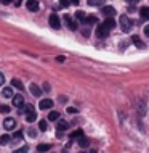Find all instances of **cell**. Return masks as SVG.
Instances as JSON below:
<instances>
[{
    "instance_id": "obj_34",
    "label": "cell",
    "mask_w": 149,
    "mask_h": 153,
    "mask_svg": "<svg viewBox=\"0 0 149 153\" xmlns=\"http://www.w3.org/2000/svg\"><path fill=\"white\" fill-rule=\"evenodd\" d=\"M29 135H31V137H35V135H37V132H35L34 129H29Z\"/></svg>"
},
{
    "instance_id": "obj_37",
    "label": "cell",
    "mask_w": 149,
    "mask_h": 153,
    "mask_svg": "<svg viewBox=\"0 0 149 153\" xmlns=\"http://www.w3.org/2000/svg\"><path fill=\"white\" fill-rule=\"evenodd\" d=\"M61 7H69V2H64L63 0V2H61Z\"/></svg>"
},
{
    "instance_id": "obj_33",
    "label": "cell",
    "mask_w": 149,
    "mask_h": 153,
    "mask_svg": "<svg viewBox=\"0 0 149 153\" xmlns=\"http://www.w3.org/2000/svg\"><path fill=\"white\" fill-rule=\"evenodd\" d=\"M88 5H103V2H95V0H90Z\"/></svg>"
},
{
    "instance_id": "obj_31",
    "label": "cell",
    "mask_w": 149,
    "mask_h": 153,
    "mask_svg": "<svg viewBox=\"0 0 149 153\" xmlns=\"http://www.w3.org/2000/svg\"><path fill=\"white\" fill-rule=\"evenodd\" d=\"M64 60H66V56H63V55L56 56V61H58V63H64Z\"/></svg>"
},
{
    "instance_id": "obj_23",
    "label": "cell",
    "mask_w": 149,
    "mask_h": 153,
    "mask_svg": "<svg viewBox=\"0 0 149 153\" xmlns=\"http://www.w3.org/2000/svg\"><path fill=\"white\" fill-rule=\"evenodd\" d=\"M37 119V114H35V111H32V113H29L27 116H26V121L27 123H34Z\"/></svg>"
},
{
    "instance_id": "obj_13",
    "label": "cell",
    "mask_w": 149,
    "mask_h": 153,
    "mask_svg": "<svg viewBox=\"0 0 149 153\" xmlns=\"http://www.w3.org/2000/svg\"><path fill=\"white\" fill-rule=\"evenodd\" d=\"M103 24H104V26L107 27V29H114V27H115V21H114V19L112 18H106V21H103Z\"/></svg>"
},
{
    "instance_id": "obj_19",
    "label": "cell",
    "mask_w": 149,
    "mask_h": 153,
    "mask_svg": "<svg viewBox=\"0 0 149 153\" xmlns=\"http://www.w3.org/2000/svg\"><path fill=\"white\" fill-rule=\"evenodd\" d=\"M37 150L39 152H48V150H51V145H50V143H40L39 147H37Z\"/></svg>"
},
{
    "instance_id": "obj_30",
    "label": "cell",
    "mask_w": 149,
    "mask_h": 153,
    "mask_svg": "<svg viewBox=\"0 0 149 153\" xmlns=\"http://www.w3.org/2000/svg\"><path fill=\"white\" fill-rule=\"evenodd\" d=\"M39 129L40 131H47V121H40L39 123Z\"/></svg>"
},
{
    "instance_id": "obj_1",
    "label": "cell",
    "mask_w": 149,
    "mask_h": 153,
    "mask_svg": "<svg viewBox=\"0 0 149 153\" xmlns=\"http://www.w3.org/2000/svg\"><path fill=\"white\" fill-rule=\"evenodd\" d=\"M131 26H133L131 19L128 18V16L122 15V16H120V29H122V32H128V31L131 29Z\"/></svg>"
},
{
    "instance_id": "obj_6",
    "label": "cell",
    "mask_w": 149,
    "mask_h": 153,
    "mask_svg": "<svg viewBox=\"0 0 149 153\" xmlns=\"http://www.w3.org/2000/svg\"><path fill=\"white\" fill-rule=\"evenodd\" d=\"M64 21H66V24H68V27H69L71 31H76V29H77V23L74 21V19H72L69 15L64 16Z\"/></svg>"
},
{
    "instance_id": "obj_29",
    "label": "cell",
    "mask_w": 149,
    "mask_h": 153,
    "mask_svg": "<svg viewBox=\"0 0 149 153\" xmlns=\"http://www.w3.org/2000/svg\"><path fill=\"white\" fill-rule=\"evenodd\" d=\"M23 110L29 114V113H32V111H34V106H32V105H26V106H23Z\"/></svg>"
},
{
    "instance_id": "obj_15",
    "label": "cell",
    "mask_w": 149,
    "mask_h": 153,
    "mask_svg": "<svg viewBox=\"0 0 149 153\" xmlns=\"http://www.w3.org/2000/svg\"><path fill=\"white\" fill-rule=\"evenodd\" d=\"M82 135H84V131H82V129H77V131H74V132H72L69 139H71V142H72V140H76V139L79 140V139L82 137Z\"/></svg>"
},
{
    "instance_id": "obj_7",
    "label": "cell",
    "mask_w": 149,
    "mask_h": 153,
    "mask_svg": "<svg viewBox=\"0 0 149 153\" xmlns=\"http://www.w3.org/2000/svg\"><path fill=\"white\" fill-rule=\"evenodd\" d=\"M39 106H40V110H50L53 106V100H51V98H43V100L40 102Z\"/></svg>"
},
{
    "instance_id": "obj_11",
    "label": "cell",
    "mask_w": 149,
    "mask_h": 153,
    "mask_svg": "<svg viewBox=\"0 0 149 153\" xmlns=\"http://www.w3.org/2000/svg\"><path fill=\"white\" fill-rule=\"evenodd\" d=\"M69 127V123L68 121H58V124H56V129H58V132H63V131H66Z\"/></svg>"
},
{
    "instance_id": "obj_38",
    "label": "cell",
    "mask_w": 149,
    "mask_h": 153,
    "mask_svg": "<svg viewBox=\"0 0 149 153\" xmlns=\"http://www.w3.org/2000/svg\"><path fill=\"white\" fill-rule=\"evenodd\" d=\"M66 100H68L66 97H59V102H61V103H66Z\"/></svg>"
},
{
    "instance_id": "obj_36",
    "label": "cell",
    "mask_w": 149,
    "mask_h": 153,
    "mask_svg": "<svg viewBox=\"0 0 149 153\" xmlns=\"http://www.w3.org/2000/svg\"><path fill=\"white\" fill-rule=\"evenodd\" d=\"M144 34L149 37V24H146V26H144Z\"/></svg>"
},
{
    "instance_id": "obj_27",
    "label": "cell",
    "mask_w": 149,
    "mask_h": 153,
    "mask_svg": "<svg viewBox=\"0 0 149 153\" xmlns=\"http://www.w3.org/2000/svg\"><path fill=\"white\" fill-rule=\"evenodd\" d=\"M76 18H77V19H82V23H84V19L87 18V16H85L84 11H80V10H79L77 13H76Z\"/></svg>"
},
{
    "instance_id": "obj_3",
    "label": "cell",
    "mask_w": 149,
    "mask_h": 153,
    "mask_svg": "<svg viewBox=\"0 0 149 153\" xmlns=\"http://www.w3.org/2000/svg\"><path fill=\"white\" fill-rule=\"evenodd\" d=\"M48 21H50V26H51L53 29H59L61 27V21H59V18H58V15H55V13L50 16Z\"/></svg>"
},
{
    "instance_id": "obj_22",
    "label": "cell",
    "mask_w": 149,
    "mask_h": 153,
    "mask_svg": "<svg viewBox=\"0 0 149 153\" xmlns=\"http://www.w3.org/2000/svg\"><path fill=\"white\" fill-rule=\"evenodd\" d=\"M48 119L50 121H56V119H59V113H58V111H50Z\"/></svg>"
},
{
    "instance_id": "obj_16",
    "label": "cell",
    "mask_w": 149,
    "mask_h": 153,
    "mask_svg": "<svg viewBox=\"0 0 149 153\" xmlns=\"http://www.w3.org/2000/svg\"><path fill=\"white\" fill-rule=\"evenodd\" d=\"M131 40H133V44H135L138 48H144V42H143L141 39H139L138 36H133V37H131Z\"/></svg>"
},
{
    "instance_id": "obj_28",
    "label": "cell",
    "mask_w": 149,
    "mask_h": 153,
    "mask_svg": "<svg viewBox=\"0 0 149 153\" xmlns=\"http://www.w3.org/2000/svg\"><path fill=\"white\" fill-rule=\"evenodd\" d=\"M138 106H139V114H144V102L138 100Z\"/></svg>"
},
{
    "instance_id": "obj_18",
    "label": "cell",
    "mask_w": 149,
    "mask_h": 153,
    "mask_svg": "<svg viewBox=\"0 0 149 153\" xmlns=\"http://www.w3.org/2000/svg\"><path fill=\"white\" fill-rule=\"evenodd\" d=\"M11 85H13L15 89H18V90H23V89H24L23 82L19 81V79H11Z\"/></svg>"
},
{
    "instance_id": "obj_20",
    "label": "cell",
    "mask_w": 149,
    "mask_h": 153,
    "mask_svg": "<svg viewBox=\"0 0 149 153\" xmlns=\"http://www.w3.org/2000/svg\"><path fill=\"white\" fill-rule=\"evenodd\" d=\"M11 140V137L8 134H3V135H0V143H2V145H7L8 142H10Z\"/></svg>"
},
{
    "instance_id": "obj_4",
    "label": "cell",
    "mask_w": 149,
    "mask_h": 153,
    "mask_svg": "<svg viewBox=\"0 0 149 153\" xmlns=\"http://www.w3.org/2000/svg\"><path fill=\"white\" fill-rule=\"evenodd\" d=\"M11 100H13V106H16V108H23V106H24V98H23V95H15Z\"/></svg>"
},
{
    "instance_id": "obj_17",
    "label": "cell",
    "mask_w": 149,
    "mask_h": 153,
    "mask_svg": "<svg viewBox=\"0 0 149 153\" xmlns=\"http://www.w3.org/2000/svg\"><path fill=\"white\" fill-rule=\"evenodd\" d=\"M79 145H80L82 148H87V147H88V145H90V140H88V139H87V137H85V135H82V137H80V139H79Z\"/></svg>"
},
{
    "instance_id": "obj_14",
    "label": "cell",
    "mask_w": 149,
    "mask_h": 153,
    "mask_svg": "<svg viewBox=\"0 0 149 153\" xmlns=\"http://www.w3.org/2000/svg\"><path fill=\"white\" fill-rule=\"evenodd\" d=\"M2 95L5 98H13L15 97V95H13V89H11V87H5L2 90Z\"/></svg>"
},
{
    "instance_id": "obj_32",
    "label": "cell",
    "mask_w": 149,
    "mask_h": 153,
    "mask_svg": "<svg viewBox=\"0 0 149 153\" xmlns=\"http://www.w3.org/2000/svg\"><path fill=\"white\" fill-rule=\"evenodd\" d=\"M68 113H69V114H74V113H77V110L72 108V106H69V108H68Z\"/></svg>"
},
{
    "instance_id": "obj_2",
    "label": "cell",
    "mask_w": 149,
    "mask_h": 153,
    "mask_svg": "<svg viewBox=\"0 0 149 153\" xmlns=\"http://www.w3.org/2000/svg\"><path fill=\"white\" fill-rule=\"evenodd\" d=\"M107 34H109V29L104 26V24H99V26L96 27V36L99 37V39H104V37H107Z\"/></svg>"
},
{
    "instance_id": "obj_8",
    "label": "cell",
    "mask_w": 149,
    "mask_h": 153,
    "mask_svg": "<svg viewBox=\"0 0 149 153\" xmlns=\"http://www.w3.org/2000/svg\"><path fill=\"white\" fill-rule=\"evenodd\" d=\"M29 90H31V94L34 95V97H40V95H42V89L37 84H31L29 85Z\"/></svg>"
},
{
    "instance_id": "obj_24",
    "label": "cell",
    "mask_w": 149,
    "mask_h": 153,
    "mask_svg": "<svg viewBox=\"0 0 149 153\" xmlns=\"http://www.w3.org/2000/svg\"><path fill=\"white\" fill-rule=\"evenodd\" d=\"M95 21H96V16H87V18L84 19L85 24H93Z\"/></svg>"
},
{
    "instance_id": "obj_21",
    "label": "cell",
    "mask_w": 149,
    "mask_h": 153,
    "mask_svg": "<svg viewBox=\"0 0 149 153\" xmlns=\"http://www.w3.org/2000/svg\"><path fill=\"white\" fill-rule=\"evenodd\" d=\"M21 139H23V132H21V131H18V132H16V134L13 135V137H11V142L16 143V142H19Z\"/></svg>"
},
{
    "instance_id": "obj_25",
    "label": "cell",
    "mask_w": 149,
    "mask_h": 153,
    "mask_svg": "<svg viewBox=\"0 0 149 153\" xmlns=\"http://www.w3.org/2000/svg\"><path fill=\"white\" fill-rule=\"evenodd\" d=\"M0 113H3V114L10 113V106L8 105H0Z\"/></svg>"
},
{
    "instance_id": "obj_5",
    "label": "cell",
    "mask_w": 149,
    "mask_h": 153,
    "mask_svg": "<svg viewBox=\"0 0 149 153\" xmlns=\"http://www.w3.org/2000/svg\"><path fill=\"white\" fill-rule=\"evenodd\" d=\"M3 127H5L7 131H11V129H15L16 127V121L13 118H7L5 121H3Z\"/></svg>"
},
{
    "instance_id": "obj_35",
    "label": "cell",
    "mask_w": 149,
    "mask_h": 153,
    "mask_svg": "<svg viewBox=\"0 0 149 153\" xmlns=\"http://www.w3.org/2000/svg\"><path fill=\"white\" fill-rule=\"evenodd\" d=\"M3 82H5V76L0 73V85H3Z\"/></svg>"
},
{
    "instance_id": "obj_10",
    "label": "cell",
    "mask_w": 149,
    "mask_h": 153,
    "mask_svg": "<svg viewBox=\"0 0 149 153\" xmlns=\"http://www.w3.org/2000/svg\"><path fill=\"white\" fill-rule=\"evenodd\" d=\"M139 16H141L143 21H149V7H144L139 10Z\"/></svg>"
},
{
    "instance_id": "obj_26",
    "label": "cell",
    "mask_w": 149,
    "mask_h": 153,
    "mask_svg": "<svg viewBox=\"0 0 149 153\" xmlns=\"http://www.w3.org/2000/svg\"><path fill=\"white\" fill-rule=\"evenodd\" d=\"M27 152H29V147H27V145L18 148V150H13V153H27Z\"/></svg>"
},
{
    "instance_id": "obj_12",
    "label": "cell",
    "mask_w": 149,
    "mask_h": 153,
    "mask_svg": "<svg viewBox=\"0 0 149 153\" xmlns=\"http://www.w3.org/2000/svg\"><path fill=\"white\" fill-rule=\"evenodd\" d=\"M26 7H27L31 11H37V10L40 8L39 2H34V0H31V2H27V3H26Z\"/></svg>"
},
{
    "instance_id": "obj_9",
    "label": "cell",
    "mask_w": 149,
    "mask_h": 153,
    "mask_svg": "<svg viewBox=\"0 0 149 153\" xmlns=\"http://www.w3.org/2000/svg\"><path fill=\"white\" fill-rule=\"evenodd\" d=\"M103 13H104L106 18H112L115 15V8L114 7H103Z\"/></svg>"
},
{
    "instance_id": "obj_40",
    "label": "cell",
    "mask_w": 149,
    "mask_h": 153,
    "mask_svg": "<svg viewBox=\"0 0 149 153\" xmlns=\"http://www.w3.org/2000/svg\"><path fill=\"white\" fill-rule=\"evenodd\" d=\"M80 153H85V152H80Z\"/></svg>"
},
{
    "instance_id": "obj_39",
    "label": "cell",
    "mask_w": 149,
    "mask_h": 153,
    "mask_svg": "<svg viewBox=\"0 0 149 153\" xmlns=\"http://www.w3.org/2000/svg\"><path fill=\"white\" fill-rule=\"evenodd\" d=\"M43 90H47V92H48V90H50V85H48V84H43Z\"/></svg>"
}]
</instances>
